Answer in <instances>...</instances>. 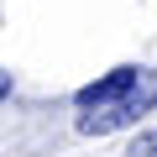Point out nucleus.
<instances>
[{
  "mask_svg": "<svg viewBox=\"0 0 157 157\" xmlns=\"http://www.w3.org/2000/svg\"><path fill=\"white\" fill-rule=\"evenodd\" d=\"M73 105H78V136L126 131L147 110H157V73L152 68H110L105 78L78 89Z\"/></svg>",
  "mask_w": 157,
  "mask_h": 157,
  "instance_id": "1",
  "label": "nucleus"
},
{
  "mask_svg": "<svg viewBox=\"0 0 157 157\" xmlns=\"http://www.w3.org/2000/svg\"><path fill=\"white\" fill-rule=\"evenodd\" d=\"M126 157H157V131H147V136H136V147H131Z\"/></svg>",
  "mask_w": 157,
  "mask_h": 157,
  "instance_id": "2",
  "label": "nucleus"
},
{
  "mask_svg": "<svg viewBox=\"0 0 157 157\" xmlns=\"http://www.w3.org/2000/svg\"><path fill=\"white\" fill-rule=\"evenodd\" d=\"M6 94H11V73L0 68V100H6Z\"/></svg>",
  "mask_w": 157,
  "mask_h": 157,
  "instance_id": "3",
  "label": "nucleus"
}]
</instances>
